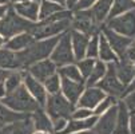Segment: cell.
Here are the masks:
<instances>
[{
    "label": "cell",
    "instance_id": "obj_7",
    "mask_svg": "<svg viewBox=\"0 0 135 134\" xmlns=\"http://www.w3.org/2000/svg\"><path fill=\"white\" fill-rule=\"evenodd\" d=\"M106 27L119 35L135 39V10H131L114 19H110V20H107Z\"/></svg>",
    "mask_w": 135,
    "mask_h": 134
},
{
    "label": "cell",
    "instance_id": "obj_43",
    "mask_svg": "<svg viewBox=\"0 0 135 134\" xmlns=\"http://www.w3.org/2000/svg\"><path fill=\"white\" fill-rule=\"evenodd\" d=\"M78 2H79V0H66V8L72 11V8L76 6V3H78Z\"/></svg>",
    "mask_w": 135,
    "mask_h": 134
},
{
    "label": "cell",
    "instance_id": "obj_50",
    "mask_svg": "<svg viewBox=\"0 0 135 134\" xmlns=\"http://www.w3.org/2000/svg\"><path fill=\"white\" fill-rule=\"evenodd\" d=\"M75 134H95L92 130H86V131H80V133H75Z\"/></svg>",
    "mask_w": 135,
    "mask_h": 134
},
{
    "label": "cell",
    "instance_id": "obj_3",
    "mask_svg": "<svg viewBox=\"0 0 135 134\" xmlns=\"http://www.w3.org/2000/svg\"><path fill=\"white\" fill-rule=\"evenodd\" d=\"M36 23H32L30 20H26L22 16H19L13 8L9 6L6 15L0 19V35L6 40L11 39L12 36L22 34V32H31L33 30Z\"/></svg>",
    "mask_w": 135,
    "mask_h": 134
},
{
    "label": "cell",
    "instance_id": "obj_34",
    "mask_svg": "<svg viewBox=\"0 0 135 134\" xmlns=\"http://www.w3.org/2000/svg\"><path fill=\"white\" fill-rule=\"evenodd\" d=\"M95 61L96 59H91V58H84V59H80L76 62V66H78L82 76L84 78V81L88 78V75L91 74L94 66H95Z\"/></svg>",
    "mask_w": 135,
    "mask_h": 134
},
{
    "label": "cell",
    "instance_id": "obj_9",
    "mask_svg": "<svg viewBox=\"0 0 135 134\" xmlns=\"http://www.w3.org/2000/svg\"><path fill=\"white\" fill-rule=\"evenodd\" d=\"M102 34L107 39V42H108L110 47L112 48V51L115 52V55L118 56V59H123L126 56V52H127L128 47L134 42V39H131V38H126L123 35H119V34L114 32L112 30H110L107 27L103 28Z\"/></svg>",
    "mask_w": 135,
    "mask_h": 134
},
{
    "label": "cell",
    "instance_id": "obj_47",
    "mask_svg": "<svg viewBox=\"0 0 135 134\" xmlns=\"http://www.w3.org/2000/svg\"><path fill=\"white\" fill-rule=\"evenodd\" d=\"M6 42H7V40L4 39V38H3L2 35H0V48H3V47L6 46Z\"/></svg>",
    "mask_w": 135,
    "mask_h": 134
},
{
    "label": "cell",
    "instance_id": "obj_19",
    "mask_svg": "<svg viewBox=\"0 0 135 134\" xmlns=\"http://www.w3.org/2000/svg\"><path fill=\"white\" fill-rule=\"evenodd\" d=\"M33 42H35V38L32 36V34L22 32V34H17V35L12 36L11 39H8L6 42L4 47L13 51V52H20V51L26 50L27 47H30Z\"/></svg>",
    "mask_w": 135,
    "mask_h": 134
},
{
    "label": "cell",
    "instance_id": "obj_27",
    "mask_svg": "<svg viewBox=\"0 0 135 134\" xmlns=\"http://www.w3.org/2000/svg\"><path fill=\"white\" fill-rule=\"evenodd\" d=\"M31 115V114H22V113H16L11 109H8L7 106H4L2 102H0V129L15 122L19 119H23L26 117Z\"/></svg>",
    "mask_w": 135,
    "mask_h": 134
},
{
    "label": "cell",
    "instance_id": "obj_31",
    "mask_svg": "<svg viewBox=\"0 0 135 134\" xmlns=\"http://www.w3.org/2000/svg\"><path fill=\"white\" fill-rule=\"evenodd\" d=\"M57 74H59L62 78H67V79L74 81V82H86L84 78L82 76V74H80V71H79V68H78V66H76L75 63L59 67Z\"/></svg>",
    "mask_w": 135,
    "mask_h": 134
},
{
    "label": "cell",
    "instance_id": "obj_51",
    "mask_svg": "<svg viewBox=\"0 0 135 134\" xmlns=\"http://www.w3.org/2000/svg\"><path fill=\"white\" fill-rule=\"evenodd\" d=\"M32 134H50V133H46V131H33Z\"/></svg>",
    "mask_w": 135,
    "mask_h": 134
},
{
    "label": "cell",
    "instance_id": "obj_20",
    "mask_svg": "<svg viewBox=\"0 0 135 134\" xmlns=\"http://www.w3.org/2000/svg\"><path fill=\"white\" fill-rule=\"evenodd\" d=\"M115 72H117L118 79L124 86H127L132 81V78L135 76L134 64L127 58H123V59H119L118 62H115Z\"/></svg>",
    "mask_w": 135,
    "mask_h": 134
},
{
    "label": "cell",
    "instance_id": "obj_23",
    "mask_svg": "<svg viewBox=\"0 0 135 134\" xmlns=\"http://www.w3.org/2000/svg\"><path fill=\"white\" fill-rule=\"evenodd\" d=\"M128 121H130V113L123 101L118 103V115H117V126H115L114 134H130L128 130Z\"/></svg>",
    "mask_w": 135,
    "mask_h": 134
},
{
    "label": "cell",
    "instance_id": "obj_26",
    "mask_svg": "<svg viewBox=\"0 0 135 134\" xmlns=\"http://www.w3.org/2000/svg\"><path fill=\"white\" fill-rule=\"evenodd\" d=\"M106 71H107V63L99 61V59H96L95 61V66L91 71V74L88 75V78L86 79V87H94L96 86L100 81L102 78L106 75Z\"/></svg>",
    "mask_w": 135,
    "mask_h": 134
},
{
    "label": "cell",
    "instance_id": "obj_5",
    "mask_svg": "<svg viewBox=\"0 0 135 134\" xmlns=\"http://www.w3.org/2000/svg\"><path fill=\"white\" fill-rule=\"evenodd\" d=\"M71 19H63V20H57V22H47V20L37 22L35 24L33 30L30 34H32L35 40L59 36V35H62V34H64V32H67L70 30Z\"/></svg>",
    "mask_w": 135,
    "mask_h": 134
},
{
    "label": "cell",
    "instance_id": "obj_8",
    "mask_svg": "<svg viewBox=\"0 0 135 134\" xmlns=\"http://www.w3.org/2000/svg\"><path fill=\"white\" fill-rule=\"evenodd\" d=\"M96 87H99L102 91L108 94L110 97L119 98L123 97L126 86L118 79L117 72H115V63H107V71L106 75L102 78V81L96 85Z\"/></svg>",
    "mask_w": 135,
    "mask_h": 134
},
{
    "label": "cell",
    "instance_id": "obj_54",
    "mask_svg": "<svg viewBox=\"0 0 135 134\" xmlns=\"http://www.w3.org/2000/svg\"><path fill=\"white\" fill-rule=\"evenodd\" d=\"M134 2H135V0H134Z\"/></svg>",
    "mask_w": 135,
    "mask_h": 134
},
{
    "label": "cell",
    "instance_id": "obj_16",
    "mask_svg": "<svg viewBox=\"0 0 135 134\" xmlns=\"http://www.w3.org/2000/svg\"><path fill=\"white\" fill-rule=\"evenodd\" d=\"M71 34V46H72V51H74V56H75V62H78L80 59L86 58V50L90 42V36L86 34H82L76 30H70Z\"/></svg>",
    "mask_w": 135,
    "mask_h": 134
},
{
    "label": "cell",
    "instance_id": "obj_4",
    "mask_svg": "<svg viewBox=\"0 0 135 134\" xmlns=\"http://www.w3.org/2000/svg\"><path fill=\"white\" fill-rule=\"evenodd\" d=\"M74 110H75V105H72L62 93L48 95L44 105V111L51 118V121H56L59 118L70 119Z\"/></svg>",
    "mask_w": 135,
    "mask_h": 134
},
{
    "label": "cell",
    "instance_id": "obj_48",
    "mask_svg": "<svg viewBox=\"0 0 135 134\" xmlns=\"http://www.w3.org/2000/svg\"><path fill=\"white\" fill-rule=\"evenodd\" d=\"M20 2H26V0H9L11 4H15V3H20ZM35 2H40V0H35Z\"/></svg>",
    "mask_w": 135,
    "mask_h": 134
},
{
    "label": "cell",
    "instance_id": "obj_24",
    "mask_svg": "<svg viewBox=\"0 0 135 134\" xmlns=\"http://www.w3.org/2000/svg\"><path fill=\"white\" fill-rule=\"evenodd\" d=\"M0 68H3L6 71L20 70V66H19V62L16 58V52L6 47L0 48Z\"/></svg>",
    "mask_w": 135,
    "mask_h": 134
},
{
    "label": "cell",
    "instance_id": "obj_28",
    "mask_svg": "<svg viewBox=\"0 0 135 134\" xmlns=\"http://www.w3.org/2000/svg\"><path fill=\"white\" fill-rule=\"evenodd\" d=\"M66 7L54 3L51 0H40V4H39V17H37V22H42L44 19L52 16L56 12H60L63 11Z\"/></svg>",
    "mask_w": 135,
    "mask_h": 134
},
{
    "label": "cell",
    "instance_id": "obj_18",
    "mask_svg": "<svg viewBox=\"0 0 135 134\" xmlns=\"http://www.w3.org/2000/svg\"><path fill=\"white\" fill-rule=\"evenodd\" d=\"M98 117L92 115L90 118L86 119H72L70 118L67 122V126L64 127V130L60 134H75V133H80V131H86V130H92Z\"/></svg>",
    "mask_w": 135,
    "mask_h": 134
},
{
    "label": "cell",
    "instance_id": "obj_14",
    "mask_svg": "<svg viewBox=\"0 0 135 134\" xmlns=\"http://www.w3.org/2000/svg\"><path fill=\"white\" fill-rule=\"evenodd\" d=\"M60 79H62L60 93L72 105H76L78 101H79V98H80L82 93L86 89V83L84 82H74V81H70L67 78H62V76H60Z\"/></svg>",
    "mask_w": 135,
    "mask_h": 134
},
{
    "label": "cell",
    "instance_id": "obj_33",
    "mask_svg": "<svg viewBox=\"0 0 135 134\" xmlns=\"http://www.w3.org/2000/svg\"><path fill=\"white\" fill-rule=\"evenodd\" d=\"M99 55V34H94L90 36V42L86 50V58L91 59H98Z\"/></svg>",
    "mask_w": 135,
    "mask_h": 134
},
{
    "label": "cell",
    "instance_id": "obj_46",
    "mask_svg": "<svg viewBox=\"0 0 135 134\" xmlns=\"http://www.w3.org/2000/svg\"><path fill=\"white\" fill-rule=\"evenodd\" d=\"M51 2H54V3H57V4H60V6L66 7V0H51Z\"/></svg>",
    "mask_w": 135,
    "mask_h": 134
},
{
    "label": "cell",
    "instance_id": "obj_32",
    "mask_svg": "<svg viewBox=\"0 0 135 134\" xmlns=\"http://www.w3.org/2000/svg\"><path fill=\"white\" fill-rule=\"evenodd\" d=\"M60 82H62V79H60V75L57 74V72L54 74V75H51L48 79H46L43 82V85L46 87L47 94L48 95H52V94L60 93Z\"/></svg>",
    "mask_w": 135,
    "mask_h": 134
},
{
    "label": "cell",
    "instance_id": "obj_30",
    "mask_svg": "<svg viewBox=\"0 0 135 134\" xmlns=\"http://www.w3.org/2000/svg\"><path fill=\"white\" fill-rule=\"evenodd\" d=\"M23 72H24V70L8 71L6 79H4V85H6L7 94H8V93H12V91L16 90L19 86L23 85Z\"/></svg>",
    "mask_w": 135,
    "mask_h": 134
},
{
    "label": "cell",
    "instance_id": "obj_21",
    "mask_svg": "<svg viewBox=\"0 0 135 134\" xmlns=\"http://www.w3.org/2000/svg\"><path fill=\"white\" fill-rule=\"evenodd\" d=\"M31 119L35 127V131H46L50 134H54L52 130V121L47 115V113L44 111L43 107H39L36 111L31 114Z\"/></svg>",
    "mask_w": 135,
    "mask_h": 134
},
{
    "label": "cell",
    "instance_id": "obj_40",
    "mask_svg": "<svg viewBox=\"0 0 135 134\" xmlns=\"http://www.w3.org/2000/svg\"><path fill=\"white\" fill-rule=\"evenodd\" d=\"M128 130H130V134H135V113H132L131 115H130Z\"/></svg>",
    "mask_w": 135,
    "mask_h": 134
},
{
    "label": "cell",
    "instance_id": "obj_41",
    "mask_svg": "<svg viewBox=\"0 0 135 134\" xmlns=\"http://www.w3.org/2000/svg\"><path fill=\"white\" fill-rule=\"evenodd\" d=\"M132 91H135V76L132 78V81L126 86V90H124V94H123V97L126 94H128V93H132Z\"/></svg>",
    "mask_w": 135,
    "mask_h": 134
},
{
    "label": "cell",
    "instance_id": "obj_38",
    "mask_svg": "<svg viewBox=\"0 0 135 134\" xmlns=\"http://www.w3.org/2000/svg\"><path fill=\"white\" fill-rule=\"evenodd\" d=\"M98 0H79L78 3H76V6L72 8V12L74 11H82V10H88L91 8Z\"/></svg>",
    "mask_w": 135,
    "mask_h": 134
},
{
    "label": "cell",
    "instance_id": "obj_6",
    "mask_svg": "<svg viewBox=\"0 0 135 134\" xmlns=\"http://www.w3.org/2000/svg\"><path fill=\"white\" fill-rule=\"evenodd\" d=\"M71 30V28H70ZM70 30L60 35L54 51L50 55V59L56 64V67H63L75 62V56L71 46V34Z\"/></svg>",
    "mask_w": 135,
    "mask_h": 134
},
{
    "label": "cell",
    "instance_id": "obj_29",
    "mask_svg": "<svg viewBox=\"0 0 135 134\" xmlns=\"http://www.w3.org/2000/svg\"><path fill=\"white\" fill-rule=\"evenodd\" d=\"M131 10H135V2L134 0H114L110 13L107 16V20L110 19H114L124 12H128Z\"/></svg>",
    "mask_w": 135,
    "mask_h": 134
},
{
    "label": "cell",
    "instance_id": "obj_17",
    "mask_svg": "<svg viewBox=\"0 0 135 134\" xmlns=\"http://www.w3.org/2000/svg\"><path fill=\"white\" fill-rule=\"evenodd\" d=\"M33 131H35V127H33L31 115L23 119L15 121L0 129V134H32Z\"/></svg>",
    "mask_w": 135,
    "mask_h": 134
},
{
    "label": "cell",
    "instance_id": "obj_39",
    "mask_svg": "<svg viewBox=\"0 0 135 134\" xmlns=\"http://www.w3.org/2000/svg\"><path fill=\"white\" fill-rule=\"evenodd\" d=\"M123 103L126 105V107L128 110H135V91L132 93H128L123 97Z\"/></svg>",
    "mask_w": 135,
    "mask_h": 134
},
{
    "label": "cell",
    "instance_id": "obj_11",
    "mask_svg": "<svg viewBox=\"0 0 135 134\" xmlns=\"http://www.w3.org/2000/svg\"><path fill=\"white\" fill-rule=\"evenodd\" d=\"M23 85L26 86L28 93L33 97V99L39 103V106L44 109V105H46V101H47V97H48L44 85L40 81L35 79L33 76H31L26 70L23 72Z\"/></svg>",
    "mask_w": 135,
    "mask_h": 134
},
{
    "label": "cell",
    "instance_id": "obj_22",
    "mask_svg": "<svg viewBox=\"0 0 135 134\" xmlns=\"http://www.w3.org/2000/svg\"><path fill=\"white\" fill-rule=\"evenodd\" d=\"M112 2L114 0H98L91 8H88L91 15H92L94 22L96 24L104 22L107 19L110 10H111V6H112Z\"/></svg>",
    "mask_w": 135,
    "mask_h": 134
},
{
    "label": "cell",
    "instance_id": "obj_13",
    "mask_svg": "<svg viewBox=\"0 0 135 134\" xmlns=\"http://www.w3.org/2000/svg\"><path fill=\"white\" fill-rule=\"evenodd\" d=\"M106 98V93L102 91L99 87H86L84 91L82 93L80 98L75 106L76 107H84V109H90L94 110L96 106L99 105V102H102Z\"/></svg>",
    "mask_w": 135,
    "mask_h": 134
},
{
    "label": "cell",
    "instance_id": "obj_42",
    "mask_svg": "<svg viewBox=\"0 0 135 134\" xmlns=\"http://www.w3.org/2000/svg\"><path fill=\"white\" fill-rule=\"evenodd\" d=\"M6 95H7V90H6V85H4V81H3V82H0V101H2Z\"/></svg>",
    "mask_w": 135,
    "mask_h": 134
},
{
    "label": "cell",
    "instance_id": "obj_49",
    "mask_svg": "<svg viewBox=\"0 0 135 134\" xmlns=\"http://www.w3.org/2000/svg\"><path fill=\"white\" fill-rule=\"evenodd\" d=\"M0 6H9V0H0Z\"/></svg>",
    "mask_w": 135,
    "mask_h": 134
},
{
    "label": "cell",
    "instance_id": "obj_44",
    "mask_svg": "<svg viewBox=\"0 0 135 134\" xmlns=\"http://www.w3.org/2000/svg\"><path fill=\"white\" fill-rule=\"evenodd\" d=\"M8 8H9V6H0V19L6 15V12L8 11Z\"/></svg>",
    "mask_w": 135,
    "mask_h": 134
},
{
    "label": "cell",
    "instance_id": "obj_53",
    "mask_svg": "<svg viewBox=\"0 0 135 134\" xmlns=\"http://www.w3.org/2000/svg\"><path fill=\"white\" fill-rule=\"evenodd\" d=\"M134 113H135V110H134Z\"/></svg>",
    "mask_w": 135,
    "mask_h": 134
},
{
    "label": "cell",
    "instance_id": "obj_52",
    "mask_svg": "<svg viewBox=\"0 0 135 134\" xmlns=\"http://www.w3.org/2000/svg\"><path fill=\"white\" fill-rule=\"evenodd\" d=\"M132 64H134V68H135V61H134V62H132Z\"/></svg>",
    "mask_w": 135,
    "mask_h": 134
},
{
    "label": "cell",
    "instance_id": "obj_35",
    "mask_svg": "<svg viewBox=\"0 0 135 134\" xmlns=\"http://www.w3.org/2000/svg\"><path fill=\"white\" fill-rule=\"evenodd\" d=\"M114 105H117V98L110 97V95H106V98H104L102 102H99V105L92 110V111H94V115H96V117L102 115L103 113H106V111H107L111 106H114Z\"/></svg>",
    "mask_w": 135,
    "mask_h": 134
},
{
    "label": "cell",
    "instance_id": "obj_45",
    "mask_svg": "<svg viewBox=\"0 0 135 134\" xmlns=\"http://www.w3.org/2000/svg\"><path fill=\"white\" fill-rule=\"evenodd\" d=\"M7 74H8V71H6V70H3V68H0V82H3V81L6 79Z\"/></svg>",
    "mask_w": 135,
    "mask_h": 134
},
{
    "label": "cell",
    "instance_id": "obj_2",
    "mask_svg": "<svg viewBox=\"0 0 135 134\" xmlns=\"http://www.w3.org/2000/svg\"><path fill=\"white\" fill-rule=\"evenodd\" d=\"M4 106L8 109L16 111V113H22V114H32L39 109V103H37L33 97L28 93L24 85L19 86L16 90L12 93H8L6 97L0 101Z\"/></svg>",
    "mask_w": 135,
    "mask_h": 134
},
{
    "label": "cell",
    "instance_id": "obj_12",
    "mask_svg": "<svg viewBox=\"0 0 135 134\" xmlns=\"http://www.w3.org/2000/svg\"><path fill=\"white\" fill-rule=\"evenodd\" d=\"M27 72L33 76L35 79L40 81L42 83L48 79L51 75L56 74L57 72V67L56 64L48 58V59H43V61H39L33 64H31L28 68H27Z\"/></svg>",
    "mask_w": 135,
    "mask_h": 134
},
{
    "label": "cell",
    "instance_id": "obj_1",
    "mask_svg": "<svg viewBox=\"0 0 135 134\" xmlns=\"http://www.w3.org/2000/svg\"><path fill=\"white\" fill-rule=\"evenodd\" d=\"M59 36H54V38H48V39H40V40H35L30 47H27L26 50L16 52V58L20 66V70H26L28 68L31 64L43 61V59H48L51 52L54 51Z\"/></svg>",
    "mask_w": 135,
    "mask_h": 134
},
{
    "label": "cell",
    "instance_id": "obj_36",
    "mask_svg": "<svg viewBox=\"0 0 135 134\" xmlns=\"http://www.w3.org/2000/svg\"><path fill=\"white\" fill-rule=\"evenodd\" d=\"M94 115V111L90 109H84V107H76L72 114H71V118L72 119H86Z\"/></svg>",
    "mask_w": 135,
    "mask_h": 134
},
{
    "label": "cell",
    "instance_id": "obj_10",
    "mask_svg": "<svg viewBox=\"0 0 135 134\" xmlns=\"http://www.w3.org/2000/svg\"><path fill=\"white\" fill-rule=\"evenodd\" d=\"M117 115H118V105L111 106L106 113L98 117L92 131L95 134H114L117 126Z\"/></svg>",
    "mask_w": 135,
    "mask_h": 134
},
{
    "label": "cell",
    "instance_id": "obj_15",
    "mask_svg": "<svg viewBox=\"0 0 135 134\" xmlns=\"http://www.w3.org/2000/svg\"><path fill=\"white\" fill-rule=\"evenodd\" d=\"M39 4L40 2H35V0H26V2L15 3L11 7L13 11L22 16L26 20H30L32 23H37V17H39Z\"/></svg>",
    "mask_w": 135,
    "mask_h": 134
},
{
    "label": "cell",
    "instance_id": "obj_37",
    "mask_svg": "<svg viewBox=\"0 0 135 134\" xmlns=\"http://www.w3.org/2000/svg\"><path fill=\"white\" fill-rule=\"evenodd\" d=\"M67 122H68V119H66V118H59L56 121H52V130H54V133L55 134H60L64 130V127L67 126Z\"/></svg>",
    "mask_w": 135,
    "mask_h": 134
},
{
    "label": "cell",
    "instance_id": "obj_25",
    "mask_svg": "<svg viewBox=\"0 0 135 134\" xmlns=\"http://www.w3.org/2000/svg\"><path fill=\"white\" fill-rule=\"evenodd\" d=\"M98 59L104 62V63H115L118 62V56L115 55V52L112 51V48L110 47L107 39L104 38L103 34H99V55Z\"/></svg>",
    "mask_w": 135,
    "mask_h": 134
}]
</instances>
